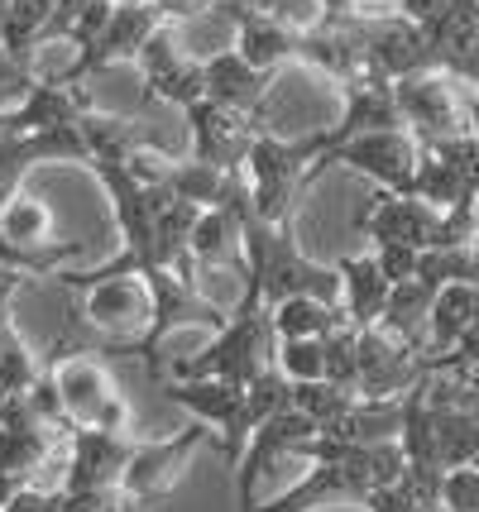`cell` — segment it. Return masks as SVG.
Masks as SVG:
<instances>
[{
  "label": "cell",
  "instance_id": "1",
  "mask_svg": "<svg viewBox=\"0 0 479 512\" xmlns=\"http://www.w3.org/2000/svg\"><path fill=\"white\" fill-rule=\"evenodd\" d=\"M321 134L288 139L278 130H259L245 158V178H250V206L259 221L293 225L297 197L321 178Z\"/></svg>",
  "mask_w": 479,
  "mask_h": 512
},
{
  "label": "cell",
  "instance_id": "2",
  "mask_svg": "<svg viewBox=\"0 0 479 512\" xmlns=\"http://www.w3.org/2000/svg\"><path fill=\"white\" fill-rule=\"evenodd\" d=\"M274 340L278 335L269 321V307L259 297H240L226 326L211 331V340L192 359L173 364V379H226L250 388L274 364Z\"/></svg>",
  "mask_w": 479,
  "mask_h": 512
},
{
  "label": "cell",
  "instance_id": "3",
  "mask_svg": "<svg viewBox=\"0 0 479 512\" xmlns=\"http://www.w3.org/2000/svg\"><path fill=\"white\" fill-rule=\"evenodd\" d=\"M44 369L58 383L68 426H106V431H135V412L120 393V383L106 369L101 350H72V355H44Z\"/></svg>",
  "mask_w": 479,
  "mask_h": 512
},
{
  "label": "cell",
  "instance_id": "4",
  "mask_svg": "<svg viewBox=\"0 0 479 512\" xmlns=\"http://www.w3.org/2000/svg\"><path fill=\"white\" fill-rule=\"evenodd\" d=\"M393 96H398L403 125L417 134L422 149L441 144V139H456V134H470V96H475V87H465L460 77L441 72V67H422V72L398 77Z\"/></svg>",
  "mask_w": 479,
  "mask_h": 512
},
{
  "label": "cell",
  "instance_id": "5",
  "mask_svg": "<svg viewBox=\"0 0 479 512\" xmlns=\"http://www.w3.org/2000/svg\"><path fill=\"white\" fill-rule=\"evenodd\" d=\"M82 321L92 326L106 345L101 355L106 359H125L130 345L149 331V316H154V292L144 283V273H115V278H96V283H82Z\"/></svg>",
  "mask_w": 479,
  "mask_h": 512
},
{
  "label": "cell",
  "instance_id": "6",
  "mask_svg": "<svg viewBox=\"0 0 479 512\" xmlns=\"http://www.w3.org/2000/svg\"><path fill=\"white\" fill-rule=\"evenodd\" d=\"M206 431H211V426L192 422V426H183V431H173V436L135 441L130 465H125V474H120V493H125L139 512L163 508L173 493L183 489L187 469H192V455L206 446Z\"/></svg>",
  "mask_w": 479,
  "mask_h": 512
},
{
  "label": "cell",
  "instance_id": "7",
  "mask_svg": "<svg viewBox=\"0 0 479 512\" xmlns=\"http://www.w3.org/2000/svg\"><path fill=\"white\" fill-rule=\"evenodd\" d=\"M159 393L173 407H187L192 417L211 431H221V460L230 469L240 465V455L250 446V431H254V412H250V388L226 379H163Z\"/></svg>",
  "mask_w": 479,
  "mask_h": 512
},
{
  "label": "cell",
  "instance_id": "8",
  "mask_svg": "<svg viewBox=\"0 0 479 512\" xmlns=\"http://www.w3.org/2000/svg\"><path fill=\"white\" fill-rule=\"evenodd\" d=\"M408 192L432 201L436 211L475 206V197H479V139L475 134H456V139L427 144L422 158H417V173H412Z\"/></svg>",
  "mask_w": 479,
  "mask_h": 512
},
{
  "label": "cell",
  "instance_id": "9",
  "mask_svg": "<svg viewBox=\"0 0 479 512\" xmlns=\"http://www.w3.org/2000/svg\"><path fill=\"white\" fill-rule=\"evenodd\" d=\"M417 158H422V144H417L412 130H369V134H355V139L336 144V149H326L317 163H321V173L341 163V168L365 173L374 187L408 192L412 173H417Z\"/></svg>",
  "mask_w": 479,
  "mask_h": 512
},
{
  "label": "cell",
  "instance_id": "10",
  "mask_svg": "<svg viewBox=\"0 0 479 512\" xmlns=\"http://www.w3.org/2000/svg\"><path fill=\"white\" fill-rule=\"evenodd\" d=\"M355 225H360V235H365L369 245L436 249V245H441L446 211H436L432 201L412 197V192H388V187H379V192L360 206Z\"/></svg>",
  "mask_w": 479,
  "mask_h": 512
},
{
  "label": "cell",
  "instance_id": "11",
  "mask_svg": "<svg viewBox=\"0 0 479 512\" xmlns=\"http://www.w3.org/2000/svg\"><path fill=\"white\" fill-rule=\"evenodd\" d=\"M135 67L144 72V91L159 96V101H168V106H178V111L197 106V101L206 96V63L197 58V53H187L183 48L178 24L173 20L159 24V29L149 34V44L139 48Z\"/></svg>",
  "mask_w": 479,
  "mask_h": 512
},
{
  "label": "cell",
  "instance_id": "12",
  "mask_svg": "<svg viewBox=\"0 0 479 512\" xmlns=\"http://www.w3.org/2000/svg\"><path fill=\"white\" fill-rule=\"evenodd\" d=\"M58 450H68V431L48 422L29 393H10L0 412V474L34 479V469H44Z\"/></svg>",
  "mask_w": 479,
  "mask_h": 512
},
{
  "label": "cell",
  "instance_id": "13",
  "mask_svg": "<svg viewBox=\"0 0 479 512\" xmlns=\"http://www.w3.org/2000/svg\"><path fill=\"white\" fill-rule=\"evenodd\" d=\"M317 431H321V426L312 422L307 412H297V407H283V412H274L269 422L254 426V431H250V446H245L240 465H235V493H240V512L259 508V498H254V489H259V474H269L278 460H297L302 441H312Z\"/></svg>",
  "mask_w": 479,
  "mask_h": 512
},
{
  "label": "cell",
  "instance_id": "14",
  "mask_svg": "<svg viewBox=\"0 0 479 512\" xmlns=\"http://www.w3.org/2000/svg\"><path fill=\"white\" fill-rule=\"evenodd\" d=\"M44 163H92V144L82 134V120L63 125V130H34L0 139V206L15 197L20 182Z\"/></svg>",
  "mask_w": 479,
  "mask_h": 512
},
{
  "label": "cell",
  "instance_id": "15",
  "mask_svg": "<svg viewBox=\"0 0 479 512\" xmlns=\"http://www.w3.org/2000/svg\"><path fill=\"white\" fill-rule=\"evenodd\" d=\"M427 369V355L388 335L384 326L360 331V398H408L427 379Z\"/></svg>",
  "mask_w": 479,
  "mask_h": 512
},
{
  "label": "cell",
  "instance_id": "16",
  "mask_svg": "<svg viewBox=\"0 0 479 512\" xmlns=\"http://www.w3.org/2000/svg\"><path fill=\"white\" fill-rule=\"evenodd\" d=\"M139 436L106 431V426H72L68 431V469L63 489H120V474L130 465Z\"/></svg>",
  "mask_w": 479,
  "mask_h": 512
},
{
  "label": "cell",
  "instance_id": "17",
  "mask_svg": "<svg viewBox=\"0 0 479 512\" xmlns=\"http://www.w3.org/2000/svg\"><path fill=\"white\" fill-rule=\"evenodd\" d=\"M187 139H192V158L202 163H216V168H245L250 158V144L259 134V120L230 111L221 101L202 96L197 106H187Z\"/></svg>",
  "mask_w": 479,
  "mask_h": 512
},
{
  "label": "cell",
  "instance_id": "18",
  "mask_svg": "<svg viewBox=\"0 0 479 512\" xmlns=\"http://www.w3.org/2000/svg\"><path fill=\"white\" fill-rule=\"evenodd\" d=\"M369 484L355 469L336 460H307V474L288 493H278L274 503H259L250 512H326V508H365Z\"/></svg>",
  "mask_w": 479,
  "mask_h": 512
},
{
  "label": "cell",
  "instance_id": "19",
  "mask_svg": "<svg viewBox=\"0 0 479 512\" xmlns=\"http://www.w3.org/2000/svg\"><path fill=\"white\" fill-rule=\"evenodd\" d=\"M369 130H408L403 111H398V96H393V82L379 77V72H369V77H360V82H350L341 91V115H336L331 130H321V154Z\"/></svg>",
  "mask_w": 479,
  "mask_h": 512
},
{
  "label": "cell",
  "instance_id": "20",
  "mask_svg": "<svg viewBox=\"0 0 479 512\" xmlns=\"http://www.w3.org/2000/svg\"><path fill=\"white\" fill-rule=\"evenodd\" d=\"M230 20H235V53L245 58L259 72H278L283 63L297 58V39L302 29L283 15H269V10H254V5H240V0H221Z\"/></svg>",
  "mask_w": 479,
  "mask_h": 512
},
{
  "label": "cell",
  "instance_id": "21",
  "mask_svg": "<svg viewBox=\"0 0 479 512\" xmlns=\"http://www.w3.org/2000/svg\"><path fill=\"white\" fill-rule=\"evenodd\" d=\"M202 63H206V96L221 101V106H230V111L259 120V130H264L278 72H259V67H250L235 48H216V53L202 58Z\"/></svg>",
  "mask_w": 479,
  "mask_h": 512
},
{
  "label": "cell",
  "instance_id": "22",
  "mask_svg": "<svg viewBox=\"0 0 479 512\" xmlns=\"http://www.w3.org/2000/svg\"><path fill=\"white\" fill-rule=\"evenodd\" d=\"M422 67H436L432 44H427V29H422V24L408 20L403 10L369 20V72H379V77H388V82H398V77L422 72Z\"/></svg>",
  "mask_w": 479,
  "mask_h": 512
},
{
  "label": "cell",
  "instance_id": "23",
  "mask_svg": "<svg viewBox=\"0 0 479 512\" xmlns=\"http://www.w3.org/2000/svg\"><path fill=\"white\" fill-rule=\"evenodd\" d=\"M336 268H341V312H345V321H350L355 331L379 326L393 283H388V273L379 268L374 249H369V254H350V259H341Z\"/></svg>",
  "mask_w": 479,
  "mask_h": 512
},
{
  "label": "cell",
  "instance_id": "24",
  "mask_svg": "<svg viewBox=\"0 0 479 512\" xmlns=\"http://www.w3.org/2000/svg\"><path fill=\"white\" fill-rule=\"evenodd\" d=\"M432 302H436V283H427V278H403V283H393V292H388V307H384V316H379V326H384L388 335H398L403 345L427 355Z\"/></svg>",
  "mask_w": 479,
  "mask_h": 512
},
{
  "label": "cell",
  "instance_id": "25",
  "mask_svg": "<svg viewBox=\"0 0 479 512\" xmlns=\"http://www.w3.org/2000/svg\"><path fill=\"white\" fill-rule=\"evenodd\" d=\"M479 321V283H446L436 288L432 321H427V355H451L460 335Z\"/></svg>",
  "mask_w": 479,
  "mask_h": 512
},
{
  "label": "cell",
  "instance_id": "26",
  "mask_svg": "<svg viewBox=\"0 0 479 512\" xmlns=\"http://www.w3.org/2000/svg\"><path fill=\"white\" fill-rule=\"evenodd\" d=\"M269 321L278 340H326L336 326H345V312L321 297H283L269 307Z\"/></svg>",
  "mask_w": 479,
  "mask_h": 512
},
{
  "label": "cell",
  "instance_id": "27",
  "mask_svg": "<svg viewBox=\"0 0 479 512\" xmlns=\"http://www.w3.org/2000/svg\"><path fill=\"white\" fill-rule=\"evenodd\" d=\"M0 240L24 249V254H44L53 245V216H48V206L39 197L15 192V197L0 206Z\"/></svg>",
  "mask_w": 479,
  "mask_h": 512
},
{
  "label": "cell",
  "instance_id": "28",
  "mask_svg": "<svg viewBox=\"0 0 479 512\" xmlns=\"http://www.w3.org/2000/svg\"><path fill=\"white\" fill-rule=\"evenodd\" d=\"M53 15H58V0H5L0 5V48L29 58L44 44Z\"/></svg>",
  "mask_w": 479,
  "mask_h": 512
},
{
  "label": "cell",
  "instance_id": "29",
  "mask_svg": "<svg viewBox=\"0 0 479 512\" xmlns=\"http://www.w3.org/2000/svg\"><path fill=\"white\" fill-rule=\"evenodd\" d=\"M44 374V355H34L29 345H24V335L15 321H5L0 326V388L5 393H29L34 383Z\"/></svg>",
  "mask_w": 479,
  "mask_h": 512
},
{
  "label": "cell",
  "instance_id": "30",
  "mask_svg": "<svg viewBox=\"0 0 479 512\" xmlns=\"http://www.w3.org/2000/svg\"><path fill=\"white\" fill-rule=\"evenodd\" d=\"M417 278H427V283H436V288H446V283H479V240L475 245L422 249Z\"/></svg>",
  "mask_w": 479,
  "mask_h": 512
},
{
  "label": "cell",
  "instance_id": "31",
  "mask_svg": "<svg viewBox=\"0 0 479 512\" xmlns=\"http://www.w3.org/2000/svg\"><path fill=\"white\" fill-rule=\"evenodd\" d=\"M274 364L288 383L326 379V340H274Z\"/></svg>",
  "mask_w": 479,
  "mask_h": 512
},
{
  "label": "cell",
  "instance_id": "32",
  "mask_svg": "<svg viewBox=\"0 0 479 512\" xmlns=\"http://www.w3.org/2000/svg\"><path fill=\"white\" fill-rule=\"evenodd\" d=\"M34 82H39V77H34L29 58L10 53V48H0V115L15 111L24 96H29V87H34Z\"/></svg>",
  "mask_w": 479,
  "mask_h": 512
},
{
  "label": "cell",
  "instance_id": "33",
  "mask_svg": "<svg viewBox=\"0 0 479 512\" xmlns=\"http://www.w3.org/2000/svg\"><path fill=\"white\" fill-rule=\"evenodd\" d=\"M441 508L446 512H479V465L446 469V479H441Z\"/></svg>",
  "mask_w": 479,
  "mask_h": 512
},
{
  "label": "cell",
  "instance_id": "34",
  "mask_svg": "<svg viewBox=\"0 0 479 512\" xmlns=\"http://www.w3.org/2000/svg\"><path fill=\"white\" fill-rule=\"evenodd\" d=\"M58 512H139L120 489H63Z\"/></svg>",
  "mask_w": 479,
  "mask_h": 512
},
{
  "label": "cell",
  "instance_id": "35",
  "mask_svg": "<svg viewBox=\"0 0 479 512\" xmlns=\"http://www.w3.org/2000/svg\"><path fill=\"white\" fill-rule=\"evenodd\" d=\"M374 259H379V268L388 273V283H403V278H417V259H422V249L374 245Z\"/></svg>",
  "mask_w": 479,
  "mask_h": 512
},
{
  "label": "cell",
  "instance_id": "36",
  "mask_svg": "<svg viewBox=\"0 0 479 512\" xmlns=\"http://www.w3.org/2000/svg\"><path fill=\"white\" fill-rule=\"evenodd\" d=\"M58 508H63V489H39V484L29 479L0 512H58Z\"/></svg>",
  "mask_w": 479,
  "mask_h": 512
},
{
  "label": "cell",
  "instance_id": "37",
  "mask_svg": "<svg viewBox=\"0 0 479 512\" xmlns=\"http://www.w3.org/2000/svg\"><path fill=\"white\" fill-rule=\"evenodd\" d=\"M29 278H34V273H24V268H15V264H0V326L15 321V316H10V302H15V292H20Z\"/></svg>",
  "mask_w": 479,
  "mask_h": 512
},
{
  "label": "cell",
  "instance_id": "38",
  "mask_svg": "<svg viewBox=\"0 0 479 512\" xmlns=\"http://www.w3.org/2000/svg\"><path fill=\"white\" fill-rule=\"evenodd\" d=\"M446 5H451V0H403V5H398V10H403V15H408V20H417V24H432L436 15H441V10H446Z\"/></svg>",
  "mask_w": 479,
  "mask_h": 512
},
{
  "label": "cell",
  "instance_id": "39",
  "mask_svg": "<svg viewBox=\"0 0 479 512\" xmlns=\"http://www.w3.org/2000/svg\"><path fill=\"white\" fill-rule=\"evenodd\" d=\"M24 484H29V479H15V474H0V508H5V503H10V498H15V493H20Z\"/></svg>",
  "mask_w": 479,
  "mask_h": 512
},
{
  "label": "cell",
  "instance_id": "40",
  "mask_svg": "<svg viewBox=\"0 0 479 512\" xmlns=\"http://www.w3.org/2000/svg\"><path fill=\"white\" fill-rule=\"evenodd\" d=\"M321 15H345V10H355V0H317Z\"/></svg>",
  "mask_w": 479,
  "mask_h": 512
},
{
  "label": "cell",
  "instance_id": "41",
  "mask_svg": "<svg viewBox=\"0 0 479 512\" xmlns=\"http://www.w3.org/2000/svg\"><path fill=\"white\" fill-rule=\"evenodd\" d=\"M470 134H475V139H479V91H475V96H470Z\"/></svg>",
  "mask_w": 479,
  "mask_h": 512
},
{
  "label": "cell",
  "instance_id": "42",
  "mask_svg": "<svg viewBox=\"0 0 479 512\" xmlns=\"http://www.w3.org/2000/svg\"><path fill=\"white\" fill-rule=\"evenodd\" d=\"M5 402H10V393H5V388H0V412H5Z\"/></svg>",
  "mask_w": 479,
  "mask_h": 512
},
{
  "label": "cell",
  "instance_id": "43",
  "mask_svg": "<svg viewBox=\"0 0 479 512\" xmlns=\"http://www.w3.org/2000/svg\"><path fill=\"white\" fill-rule=\"evenodd\" d=\"M475 235H479V197H475Z\"/></svg>",
  "mask_w": 479,
  "mask_h": 512
},
{
  "label": "cell",
  "instance_id": "44",
  "mask_svg": "<svg viewBox=\"0 0 479 512\" xmlns=\"http://www.w3.org/2000/svg\"><path fill=\"white\" fill-rule=\"evenodd\" d=\"M115 5H144V0H115Z\"/></svg>",
  "mask_w": 479,
  "mask_h": 512
},
{
  "label": "cell",
  "instance_id": "45",
  "mask_svg": "<svg viewBox=\"0 0 479 512\" xmlns=\"http://www.w3.org/2000/svg\"><path fill=\"white\" fill-rule=\"evenodd\" d=\"M379 5H403V0H379Z\"/></svg>",
  "mask_w": 479,
  "mask_h": 512
},
{
  "label": "cell",
  "instance_id": "46",
  "mask_svg": "<svg viewBox=\"0 0 479 512\" xmlns=\"http://www.w3.org/2000/svg\"><path fill=\"white\" fill-rule=\"evenodd\" d=\"M436 512H446V508H436Z\"/></svg>",
  "mask_w": 479,
  "mask_h": 512
},
{
  "label": "cell",
  "instance_id": "47",
  "mask_svg": "<svg viewBox=\"0 0 479 512\" xmlns=\"http://www.w3.org/2000/svg\"><path fill=\"white\" fill-rule=\"evenodd\" d=\"M475 465H479V460H475Z\"/></svg>",
  "mask_w": 479,
  "mask_h": 512
},
{
  "label": "cell",
  "instance_id": "48",
  "mask_svg": "<svg viewBox=\"0 0 479 512\" xmlns=\"http://www.w3.org/2000/svg\"><path fill=\"white\" fill-rule=\"evenodd\" d=\"M475 91H479V87H475Z\"/></svg>",
  "mask_w": 479,
  "mask_h": 512
}]
</instances>
